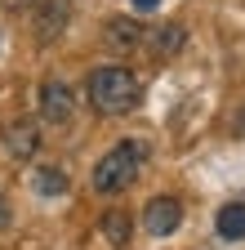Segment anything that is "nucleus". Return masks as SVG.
<instances>
[{
	"mask_svg": "<svg viewBox=\"0 0 245 250\" xmlns=\"http://www.w3.org/2000/svg\"><path fill=\"white\" fill-rule=\"evenodd\" d=\"M85 99L98 116H125L143 103V81L130 67H94L85 76Z\"/></svg>",
	"mask_w": 245,
	"mask_h": 250,
	"instance_id": "f257e3e1",
	"label": "nucleus"
},
{
	"mask_svg": "<svg viewBox=\"0 0 245 250\" xmlns=\"http://www.w3.org/2000/svg\"><path fill=\"white\" fill-rule=\"evenodd\" d=\"M143 166H147V143H138V139H120L112 152L98 156V166H94V192H103V197L125 192V188L143 174Z\"/></svg>",
	"mask_w": 245,
	"mask_h": 250,
	"instance_id": "f03ea898",
	"label": "nucleus"
},
{
	"mask_svg": "<svg viewBox=\"0 0 245 250\" xmlns=\"http://www.w3.org/2000/svg\"><path fill=\"white\" fill-rule=\"evenodd\" d=\"M72 22V0H36V18H32V36L36 45H54Z\"/></svg>",
	"mask_w": 245,
	"mask_h": 250,
	"instance_id": "7ed1b4c3",
	"label": "nucleus"
},
{
	"mask_svg": "<svg viewBox=\"0 0 245 250\" xmlns=\"http://www.w3.org/2000/svg\"><path fill=\"white\" fill-rule=\"evenodd\" d=\"M40 121H32V116H18V121H9L5 125V152L14 156V161H32V156L40 152Z\"/></svg>",
	"mask_w": 245,
	"mask_h": 250,
	"instance_id": "20e7f679",
	"label": "nucleus"
},
{
	"mask_svg": "<svg viewBox=\"0 0 245 250\" xmlns=\"http://www.w3.org/2000/svg\"><path fill=\"white\" fill-rule=\"evenodd\" d=\"M76 116V94H72V85H63V81H45L40 85V121H49V125H67Z\"/></svg>",
	"mask_w": 245,
	"mask_h": 250,
	"instance_id": "39448f33",
	"label": "nucleus"
},
{
	"mask_svg": "<svg viewBox=\"0 0 245 250\" xmlns=\"http://www.w3.org/2000/svg\"><path fill=\"white\" fill-rule=\"evenodd\" d=\"M178 224H183V201L178 197H151L147 201V210H143L147 237H170V232H178Z\"/></svg>",
	"mask_w": 245,
	"mask_h": 250,
	"instance_id": "423d86ee",
	"label": "nucleus"
},
{
	"mask_svg": "<svg viewBox=\"0 0 245 250\" xmlns=\"http://www.w3.org/2000/svg\"><path fill=\"white\" fill-rule=\"evenodd\" d=\"M103 45H107L112 54H134V49L143 45V22H134V18H125V14L107 18V22H103Z\"/></svg>",
	"mask_w": 245,
	"mask_h": 250,
	"instance_id": "0eeeda50",
	"label": "nucleus"
},
{
	"mask_svg": "<svg viewBox=\"0 0 245 250\" xmlns=\"http://www.w3.org/2000/svg\"><path fill=\"white\" fill-rule=\"evenodd\" d=\"M143 45L156 58H178L183 45H188V27L183 22H156L151 31H143Z\"/></svg>",
	"mask_w": 245,
	"mask_h": 250,
	"instance_id": "6e6552de",
	"label": "nucleus"
},
{
	"mask_svg": "<svg viewBox=\"0 0 245 250\" xmlns=\"http://www.w3.org/2000/svg\"><path fill=\"white\" fill-rule=\"evenodd\" d=\"M98 237L107 241V246H130L134 241V219H130V210H120V206H112V210H103V219H98Z\"/></svg>",
	"mask_w": 245,
	"mask_h": 250,
	"instance_id": "1a4fd4ad",
	"label": "nucleus"
},
{
	"mask_svg": "<svg viewBox=\"0 0 245 250\" xmlns=\"http://www.w3.org/2000/svg\"><path fill=\"white\" fill-rule=\"evenodd\" d=\"M214 228H219L223 241H241L245 237V201H227L219 214H214Z\"/></svg>",
	"mask_w": 245,
	"mask_h": 250,
	"instance_id": "9d476101",
	"label": "nucleus"
},
{
	"mask_svg": "<svg viewBox=\"0 0 245 250\" xmlns=\"http://www.w3.org/2000/svg\"><path fill=\"white\" fill-rule=\"evenodd\" d=\"M36 192H40V197H63V192H67V174L54 170V166H40V170H36Z\"/></svg>",
	"mask_w": 245,
	"mask_h": 250,
	"instance_id": "9b49d317",
	"label": "nucleus"
},
{
	"mask_svg": "<svg viewBox=\"0 0 245 250\" xmlns=\"http://www.w3.org/2000/svg\"><path fill=\"white\" fill-rule=\"evenodd\" d=\"M9 224H14V206H9V197H5V192H0V232H5Z\"/></svg>",
	"mask_w": 245,
	"mask_h": 250,
	"instance_id": "f8f14e48",
	"label": "nucleus"
},
{
	"mask_svg": "<svg viewBox=\"0 0 245 250\" xmlns=\"http://www.w3.org/2000/svg\"><path fill=\"white\" fill-rule=\"evenodd\" d=\"M232 134H236V139H245V107H241V112H236V121H232Z\"/></svg>",
	"mask_w": 245,
	"mask_h": 250,
	"instance_id": "ddd939ff",
	"label": "nucleus"
},
{
	"mask_svg": "<svg viewBox=\"0 0 245 250\" xmlns=\"http://www.w3.org/2000/svg\"><path fill=\"white\" fill-rule=\"evenodd\" d=\"M36 0H5V9H32Z\"/></svg>",
	"mask_w": 245,
	"mask_h": 250,
	"instance_id": "4468645a",
	"label": "nucleus"
},
{
	"mask_svg": "<svg viewBox=\"0 0 245 250\" xmlns=\"http://www.w3.org/2000/svg\"><path fill=\"white\" fill-rule=\"evenodd\" d=\"M156 5H161V0H134V9H143V14H151Z\"/></svg>",
	"mask_w": 245,
	"mask_h": 250,
	"instance_id": "2eb2a0df",
	"label": "nucleus"
}]
</instances>
